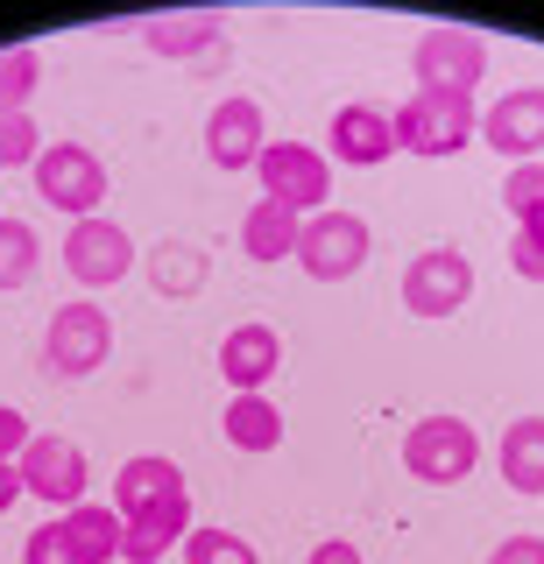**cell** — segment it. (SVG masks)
Returning a JSON list of instances; mask_svg holds the SVG:
<instances>
[{
  "label": "cell",
  "mask_w": 544,
  "mask_h": 564,
  "mask_svg": "<svg viewBox=\"0 0 544 564\" xmlns=\"http://www.w3.org/2000/svg\"><path fill=\"white\" fill-rule=\"evenodd\" d=\"M14 501H22V473H14V466H0V516H8Z\"/></svg>",
  "instance_id": "cell-33"
},
{
  "label": "cell",
  "mask_w": 544,
  "mask_h": 564,
  "mask_svg": "<svg viewBox=\"0 0 544 564\" xmlns=\"http://www.w3.org/2000/svg\"><path fill=\"white\" fill-rule=\"evenodd\" d=\"M297 261H305L311 282H346V275H361V269H367V219H361V212H340V205L311 212L305 234H297Z\"/></svg>",
  "instance_id": "cell-7"
},
{
  "label": "cell",
  "mask_w": 544,
  "mask_h": 564,
  "mask_svg": "<svg viewBox=\"0 0 544 564\" xmlns=\"http://www.w3.org/2000/svg\"><path fill=\"white\" fill-rule=\"evenodd\" d=\"M142 43L156 57H213L226 50V22L220 14H163V22H142Z\"/></svg>",
  "instance_id": "cell-18"
},
{
  "label": "cell",
  "mask_w": 544,
  "mask_h": 564,
  "mask_svg": "<svg viewBox=\"0 0 544 564\" xmlns=\"http://www.w3.org/2000/svg\"><path fill=\"white\" fill-rule=\"evenodd\" d=\"M36 198L50 212H72V219H93L107 205V163H99L85 141H50L36 155Z\"/></svg>",
  "instance_id": "cell-5"
},
{
  "label": "cell",
  "mask_w": 544,
  "mask_h": 564,
  "mask_svg": "<svg viewBox=\"0 0 544 564\" xmlns=\"http://www.w3.org/2000/svg\"><path fill=\"white\" fill-rule=\"evenodd\" d=\"M473 134H481V113H473V99L410 93V99L396 106V149H410V155H460Z\"/></svg>",
  "instance_id": "cell-6"
},
{
  "label": "cell",
  "mask_w": 544,
  "mask_h": 564,
  "mask_svg": "<svg viewBox=\"0 0 544 564\" xmlns=\"http://www.w3.org/2000/svg\"><path fill=\"white\" fill-rule=\"evenodd\" d=\"M22 564H99L85 543L72 536V522H43V529H29V543H22Z\"/></svg>",
  "instance_id": "cell-25"
},
{
  "label": "cell",
  "mask_w": 544,
  "mask_h": 564,
  "mask_svg": "<svg viewBox=\"0 0 544 564\" xmlns=\"http://www.w3.org/2000/svg\"><path fill=\"white\" fill-rule=\"evenodd\" d=\"M481 141L509 163H537L544 155V85H516L481 113Z\"/></svg>",
  "instance_id": "cell-11"
},
{
  "label": "cell",
  "mask_w": 544,
  "mask_h": 564,
  "mask_svg": "<svg viewBox=\"0 0 544 564\" xmlns=\"http://www.w3.org/2000/svg\"><path fill=\"white\" fill-rule=\"evenodd\" d=\"M220 431L234 452H276L284 445V410H276L269 395H234L220 410Z\"/></svg>",
  "instance_id": "cell-19"
},
{
  "label": "cell",
  "mask_w": 544,
  "mask_h": 564,
  "mask_svg": "<svg viewBox=\"0 0 544 564\" xmlns=\"http://www.w3.org/2000/svg\"><path fill=\"white\" fill-rule=\"evenodd\" d=\"M64 269H72L78 290H114V282H128V269H135V240H128V226H114L107 212L78 219L72 234H64Z\"/></svg>",
  "instance_id": "cell-9"
},
{
  "label": "cell",
  "mask_w": 544,
  "mask_h": 564,
  "mask_svg": "<svg viewBox=\"0 0 544 564\" xmlns=\"http://www.w3.org/2000/svg\"><path fill=\"white\" fill-rule=\"evenodd\" d=\"M509 269L544 282V226H516V240H509Z\"/></svg>",
  "instance_id": "cell-29"
},
{
  "label": "cell",
  "mask_w": 544,
  "mask_h": 564,
  "mask_svg": "<svg viewBox=\"0 0 544 564\" xmlns=\"http://www.w3.org/2000/svg\"><path fill=\"white\" fill-rule=\"evenodd\" d=\"M29 437H36V431H29V416L0 402V466H14V458L29 452Z\"/></svg>",
  "instance_id": "cell-30"
},
{
  "label": "cell",
  "mask_w": 544,
  "mask_h": 564,
  "mask_svg": "<svg viewBox=\"0 0 544 564\" xmlns=\"http://www.w3.org/2000/svg\"><path fill=\"white\" fill-rule=\"evenodd\" d=\"M170 494H184V466L163 458V452H142V458H128V466L114 473V508H120V516L156 508V501H170Z\"/></svg>",
  "instance_id": "cell-17"
},
{
  "label": "cell",
  "mask_w": 544,
  "mask_h": 564,
  "mask_svg": "<svg viewBox=\"0 0 544 564\" xmlns=\"http://www.w3.org/2000/svg\"><path fill=\"white\" fill-rule=\"evenodd\" d=\"M184 564H262V557H255L248 536H234V529H191Z\"/></svg>",
  "instance_id": "cell-27"
},
{
  "label": "cell",
  "mask_w": 544,
  "mask_h": 564,
  "mask_svg": "<svg viewBox=\"0 0 544 564\" xmlns=\"http://www.w3.org/2000/svg\"><path fill=\"white\" fill-rule=\"evenodd\" d=\"M396 155V113H382V106H340L332 113V163H346V170H375V163H390Z\"/></svg>",
  "instance_id": "cell-14"
},
{
  "label": "cell",
  "mask_w": 544,
  "mask_h": 564,
  "mask_svg": "<svg viewBox=\"0 0 544 564\" xmlns=\"http://www.w3.org/2000/svg\"><path fill=\"white\" fill-rule=\"evenodd\" d=\"M149 282H156L163 296H199V282H205V254H199V247H178V240L156 247V254H149Z\"/></svg>",
  "instance_id": "cell-23"
},
{
  "label": "cell",
  "mask_w": 544,
  "mask_h": 564,
  "mask_svg": "<svg viewBox=\"0 0 544 564\" xmlns=\"http://www.w3.org/2000/svg\"><path fill=\"white\" fill-rule=\"evenodd\" d=\"M36 85H43V50H36V43L0 50V113H22Z\"/></svg>",
  "instance_id": "cell-24"
},
{
  "label": "cell",
  "mask_w": 544,
  "mask_h": 564,
  "mask_svg": "<svg viewBox=\"0 0 544 564\" xmlns=\"http://www.w3.org/2000/svg\"><path fill=\"white\" fill-rule=\"evenodd\" d=\"M473 296V261L460 247H425V254H410V269H403V311L410 317H452L467 311Z\"/></svg>",
  "instance_id": "cell-8"
},
{
  "label": "cell",
  "mask_w": 544,
  "mask_h": 564,
  "mask_svg": "<svg viewBox=\"0 0 544 564\" xmlns=\"http://www.w3.org/2000/svg\"><path fill=\"white\" fill-rule=\"evenodd\" d=\"M64 522H72V536H78L99 564H114V557H120V536H128L120 508H93V501H78V508H64Z\"/></svg>",
  "instance_id": "cell-22"
},
{
  "label": "cell",
  "mask_w": 544,
  "mask_h": 564,
  "mask_svg": "<svg viewBox=\"0 0 544 564\" xmlns=\"http://www.w3.org/2000/svg\"><path fill=\"white\" fill-rule=\"evenodd\" d=\"M43 155V134H36V113H0V170H36Z\"/></svg>",
  "instance_id": "cell-28"
},
{
  "label": "cell",
  "mask_w": 544,
  "mask_h": 564,
  "mask_svg": "<svg viewBox=\"0 0 544 564\" xmlns=\"http://www.w3.org/2000/svg\"><path fill=\"white\" fill-rule=\"evenodd\" d=\"M255 176H262V198L290 205L297 219L326 212V198H332V155L311 149V141H269L262 163H255Z\"/></svg>",
  "instance_id": "cell-3"
},
{
  "label": "cell",
  "mask_w": 544,
  "mask_h": 564,
  "mask_svg": "<svg viewBox=\"0 0 544 564\" xmlns=\"http://www.w3.org/2000/svg\"><path fill=\"white\" fill-rule=\"evenodd\" d=\"M502 205L516 226H544V163H516L502 176Z\"/></svg>",
  "instance_id": "cell-26"
},
{
  "label": "cell",
  "mask_w": 544,
  "mask_h": 564,
  "mask_svg": "<svg viewBox=\"0 0 544 564\" xmlns=\"http://www.w3.org/2000/svg\"><path fill=\"white\" fill-rule=\"evenodd\" d=\"M262 149H269V128H262V106L255 99H220L213 113H205V163H213L220 176L255 170Z\"/></svg>",
  "instance_id": "cell-12"
},
{
  "label": "cell",
  "mask_w": 544,
  "mask_h": 564,
  "mask_svg": "<svg viewBox=\"0 0 544 564\" xmlns=\"http://www.w3.org/2000/svg\"><path fill=\"white\" fill-rule=\"evenodd\" d=\"M14 473H22V494H36L50 508H78L85 487H93V458H85L72 437H29V452L14 458Z\"/></svg>",
  "instance_id": "cell-10"
},
{
  "label": "cell",
  "mask_w": 544,
  "mask_h": 564,
  "mask_svg": "<svg viewBox=\"0 0 544 564\" xmlns=\"http://www.w3.org/2000/svg\"><path fill=\"white\" fill-rule=\"evenodd\" d=\"M43 261V240L29 219H14V212H0V290H22L29 275H36Z\"/></svg>",
  "instance_id": "cell-21"
},
{
  "label": "cell",
  "mask_w": 544,
  "mask_h": 564,
  "mask_svg": "<svg viewBox=\"0 0 544 564\" xmlns=\"http://www.w3.org/2000/svg\"><path fill=\"white\" fill-rule=\"evenodd\" d=\"M502 480L516 494H544V416H516L502 431Z\"/></svg>",
  "instance_id": "cell-20"
},
{
  "label": "cell",
  "mask_w": 544,
  "mask_h": 564,
  "mask_svg": "<svg viewBox=\"0 0 544 564\" xmlns=\"http://www.w3.org/2000/svg\"><path fill=\"white\" fill-rule=\"evenodd\" d=\"M120 522H128L120 557L128 564H163V551H184V536H191V494H170V501L135 508V516H120Z\"/></svg>",
  "instance_id": "cell-15"
},
{
  "label": "cell",
  "mask_w": 544,
  "mask_h": 564,
  "mask_svg": "<svg viewBox=\"0 0 544 564\" xmlns=\"http://www.w3.org/2000/svg\"><path fill=\"white\" fill-rule=\"evenodd\" d=\"M297 234H305V219H297L290 205L255 198L248 219H241V254L262 261V269H276V261H297Z\"/></svg>",
  "instance_id": "cell-16"
},
{
  "label": "cell",
  "mask_w": 544,
  "mask_h": 564,
  "mask_svg": "<svg viewBox=\"0 0 544 564\" xmlns=\"http://www.w3.org/2000/svg\"><path fill=\"white\" fill-rule=\"evenodd\" d=\"M410 70H417V93L473 99V85L488 78V43L473 29H425L410 43Z\"/></svg>",
  "instance_id": "cell-4"
},
{
  "label": "cell",
  "mask_w": 544,
  "mask_h": 564,
  "mask_svg": "<svg viewBox=\"0 0 544 564\" xmlns=\"http://www.w3.org/2000/svg\"><path fill=\"white\" fill-rule=\"evenodd\" d=\"M488 564H544V536H531V529H523V536H502L495 551H488Z\"/></svg>",
  "instance_id": "cell-31"
},
{
  "label": "cell",
  "mask_w": 544,
  "mask_h": 564,
  "mask_svg": "<svg viewBox=\"0 0 544 564\" xmlns=\"http://www.w3.org/2000/svg\"><path fill=\"white\" fill-rule=\"evenodd\" d=\"M305 564H367V557L354 551V543H340V536H326V543H319V551H311Z\"/></svg>",
  "instance_id": "cell-32"
},
{
  "label": "cell",
  "mask_w": 544,
  "mask_h": 564,
  "mask_svg": "<svg viewBox=\"0 0 544 564\" xmlns=\"http://www.w3.org/2000/svg\"><path fill=\"white\" fill-rule=\"evenodd\" d=\"M107 352H114V317H107V304L72 296L64 311H50V325H43V375L85 381V375H99V367H107Z\"/></svg>",
  "instance_id": "cell-1"
},
{
  "label": "cell",
  "mask_w": 544,
  "mask_h": 564,
  "mask_svg": "<svg viewBox=\"0 0 544 564\" xmlns=\"http://www.w3.org/2000/svg\"><path fill=\"white\" fill-rule=\"evenodd\" d=\"M276 367H284V332L262 325V317H248V325H234L220 339V381L234 395H262L276 381Z\"/></svg>",
  "instance_id": "cell-13"
},
{
  "label": "cell",
  "mask_w": 544,
  "mask_h": 564,
  "mask_svg": "<svg viewBox=\"0 0 544 564\" xmlns=\"http://www.w3.org/2000/svg\"><path fill=\"white\" fill-rule=\"evenodd\" d=\"M481 466V437H473L467 416H417L403 431V473L425 487H460L467 473Z\"/></svg>",
  "instance_id": "cell-2"
}]
</instances>
